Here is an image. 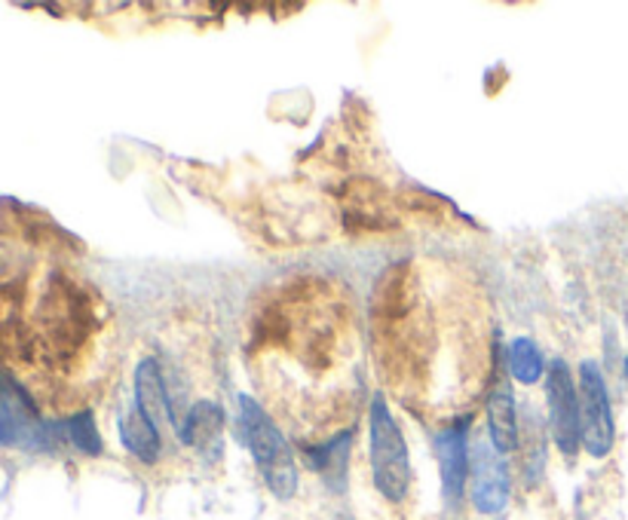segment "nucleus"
<instances>
[{
    "mask_svg": "<svg viewBox=\"0 0 628 520\" xmlns=\"http://www.w3.org/2000/svg\"><path fill=\"white\" fill-rule=\"evenodd\" d=\"M506 365H509V374H513L515 380L525 383V386H534V383L543 380V374H546L543 349H539L537 340H530V337H515V340L509 343Z\"/></svg>",
    "mask_w": 628,
    "mask_h": 520,
    "instance_id": "nucleus-13",
    "label": "nucleus"
},
{
    "mask_svg": "<svg viewBox=\"0 0 628 520\" xmlns=\"http://www.w3.org/2000/svg\"><path fill=\"white\" fill-rule=\"evenodd\" d=\"M34 435L43 431H34V407L28 395L16 383L0 380V445H34Z\"/></svg>",
    "mask_w": 628,
    "mask_h": 520,
    "instance_id": "nucleus-7",
    "label": "nucleus"
},
{
    "mask_svg": "<svg viewBox=\"0 0 628 520\" xmlns=\"http://www.w3.org/2000/svg\"><path fill=\"white\" fill-rule=\"evenodd\" d=\"M62 429L68 435V441L78 447L80 453H87V457H99L102 453V435H99L92 410H78L74 417L64 422Z\"/></svg>",
    "mask_w": 628,
    "mask_h": 520,
    "instance_id": "nucleus-14",
    "label": "nucleus"
},
{
    "mask_svg": "<svg viewBox=\"0 0 628 520\" xmlns=\"http://www.w3.org/2000/svg\"><path fill=\"white\" fill-rule=\"evenodd\" d=\"M221 426H224V410L215 401H200L188 410V419L179 426V438L196 450H212L221 447Z\"/></svg>",
    "mask_w": 628,
    "mask_h": 520,
    "instance_id": "nucleus-12",
    "label": "nucleus"
},
{
    "mask_svg": "<svg viewBox=\"0 0 628 520\" xmlns=\"http://www.w3.org/2000/svg\"><path fill=\"white\" fill-rule=\"evenodd\" d=\"M350 447H353V431H334L332 438H325L320 445H307L304 453H307L310 469L320 475L322 481L341 490L346 481V462H350Z\"/></svg>",
    "mask_w": 628,
    "mask_h": 520,
    "instance_id": "nucleus-9",
    "label": "nucleus"
},
{
    "mask_svg": "<svg viewBox=\"0 0 628 520\" xmlns=\"http://www.w3.org/2000/svg\"><path fill=\"white\" fill-rule=\"evenodd\" d=\"M487 431H490V447L497 453H515L518 450V410H515V395L509 389H497L487 395Z\"/></svg>",
    "mask_w": 628,
    "mask_h": 520,
    "instance_id": "nucleus-11",
    "label": "nucleus"
},
{
    "mask_svg": "<svg viewBox=\"0 0 628 520\" xmlns=\"http://www.w3.org/2000/svg\"><path fill=\"white\" fill-rule=\"evenodd\" d=\"M579 431H583V447L595 459H604L614 450L616 426L614 410H610V392L604 380L598 361L586 358L579 365Z\"/></svg>",
    "mask_w": 628,
    "mask_h": 520,
    "instance_id": "nucleus-3",
    "label": "nucleus"
},
{
    "mask_svg": "<svg viewBox=\"0 0 628 520\" xmlns=\"http://www.w3.org/2000/svg\"><path fill=\"white\" fill-rule=\"evenodd\" d=\"M368 447H372V478L377 493L386 502H405L411 493V453L405 435L398 429L393 410L386 405V395H374L368 407Z\"/></svg>",
    "mask_w": 628,
    "mask_h": 520,
    "instance_id": "nucleus-2",
    "label": "nucleus"
},
{
    "mask_svg": "<svg viewBox=\"0 0 628 520\" xmlns=\"http://www.w3.org/2000/svg\"><path fill=\"white\" fill-rule=\"evenodd\" d=\"M546 398H549V429L555 447L561 457L574 459L583 447V431H579V392L577 383L561 358H555L546 374Z\"/></svg>",
    "mask_w": 628,
    "mask_h": 520,
    "instance_id": "nucleus-4",
    "label": "nucleus"
},
{
    "mask_svg": "<svg viewBox=\"0 0 628 520\" xmlns=\"http://www.w3.org/2000/svg\"><path fill=\"white\" fill-rule=\"evenodd\" d=\"M120 429V441L129 453L142 462H156V457L163 453V438H160V426L144 417L139 407H129L117 419Z\"/></svg>",
    "mask_w": 628,
    "mask_h": 520,
    "instance_id": "nucleus-10",
    "label": "nucleus"
},
{
    "mask_svg": "<svg viewBox=\"0 0 628 520\" xmlns=\"http://www.w3.org/2000/svg\"><path fill=\"white\" fill-rule=\"evenodd\" d=\"M513 496V478L503 457L487 445H478L469 459V499L478 514H500L509 506Z\"/></svg>",
    "mask_w": 628,
    "mask_h": 520,
    "instance_id": "nucleus-6",
    "label": "nucleus"
},
{
    "mask_svg": "<svg viewBox=\"0 0 628 520\" xmlns=\"http://www.w3.org/2000/svg\"><path fill=\"white\" fill-rule=\"evenodd\" d=\"M626 374H628V358H626Z\"/></svg>",
    "mask_w": 628,
    "mask_h": 520,
    "instance_id": "nucleus-15",
    "label": "nucleus"
},
{
    "mask_svg": "<svg viewBox=\"0 0 628 520\" xmlns=\"http://www.w3.org/2000/svg\"><path fill=\"white\" fill-rule=\"evenodd\" d=\"M236 405H240L236 410L240 445L252 453L255 466L261 469V478L273 490V496L292 499L297 493V466L283 431L252 395H240Z\"/></svg>",
    "mask_w": 628,
    "mask_h": 520,
    "instance_id": "nucleus-1",
    "label": "nucleus"
},
{
    "mask_svg": "<svg viewBox=\"0 0 628 520\" xmlns=\"http://www.w3.org/2000/svg\"><path fill=\"white\" fill-rule=\"evenodd\" d=\"M135 407L156 426H172L179 431V419H175V410L169 401L166 380H163V370L156 365V358H142L139 368H135Z\"/></svg>",
    "mask_w": 628,
    "mask_h": 520,
    "instance_id": "nucleus-8",
    "label": "nucleus"
},
{
    "mask_svg": "<svg viewBox=\"0 0 628 520\" xmlns=\"http://www.w3.org/2000/svg\"><path fill=\"white\" fill-rule=\"evenodd\" d=\"M438 478H442V499L454 511L460 508L463 490L469 481V417H457L445 429L436 431Z\"/></svg>",
    "mask_w": 628,
    "mask_h": 520,
    "instance_id": "nucleus-5",
    "label": "nucleus"
}]
</instances>
